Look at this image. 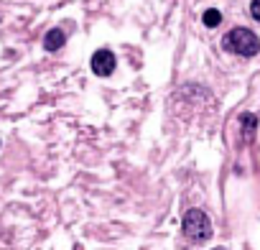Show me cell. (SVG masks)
Returning <instances> with one entry per match:
<instances>
[{"label": "cell", "mask_w": 260, "mask_h": 250, "mask_svg": "<svg viewBox=\"0 0 260 250\" xmlns=\"http://www.w3.org/2000/svg\"><path fill=\"white\" fill-rule=\"evenodd\" d=\"M92 72L97 77H110L115 72V54L107 51V49L94 51V56H92Z\"/></svg>", "instance_id": "3"}, {"label": "cell", "mask_w": 260, "mask_h": 250, "mask_svg": "<svg viewBox=\"0 0 260 250\" xmlns=\"http://www.w3.org/2000/svg\"><path fill=\"white\" fill-rule=\"evenodd\" d=\"M240 128H242V141H245V143H252V141H255V131H257V115L242 112Z\"/></svg>", "instance_id": "4"}, {"label": "cell", "mask_w": 260, "mask_h": 250, "mask_svg": "<svg viewBox=\"0 0 260 250\" xmlns=\"http://www.w3.org/2000/svg\"><path fill=\"white\" fill-rule=\"evenodd\" d=\"M64 44H67V34H64L61 28H51V31L46 34V39H44V49H46V51H59Z\"/></svg>", "instance_id": "5"}, {"label": "cell", "mask_w": 260, "mask_h": 250, "mask_svg": "<svg viewBox=\"0 0 260 250\" xmlns=\"http://www.w3.org/2000/svg\"><path fill=\"white\" fill-rule=\"evenodd\" d=\"M181 230L189 242H207L212 237V222L202 209H189L181 220Z\"/></svg>", "instance_id": "2"}, {"label": "cell", "mask_w": 260, "mask_h": 250, "mask_svg": "<svg viewBox=\"0 0 260 250\" xmlns=\"http://www.w3.org/2000/svg\"><path fill=\"white\" fill-rule=\"evenodd\" d=\"M222 49L230 51V54H237V56H255L260 51V39L250 31V28H232L224 39H222Z\"/></svg>", "instance_id": "1"}, {"label": "cell", "mask_w": 260, "mask_h": 250, "mask_svg": "<svg viewBox=\"0 0 260 250\" xmlns=\"http://www.w3.org/2000/svg\"><path fill=\"white\" fill-rule=\"evenodd\" d=\"M202 21H204V26H207V28H214V26H219V23H222V13H219V11H214V8H209V11H204Z\"/></svg>", "instance_id": "6"}, {"label": "cell", "mask_w": 260, "mask_h": 250, "mask_svg": "<svg viewBox=\"0 0 260 250\" xmlns=\"http://www.w3.org/2000/svg\"><path fill=\"white\" fill-rule=\"evenodd\" d=\"M250 16L255 21H260V0H252V3H250Z\"/></svg>", "instance_id": "7"}]
</instances>
